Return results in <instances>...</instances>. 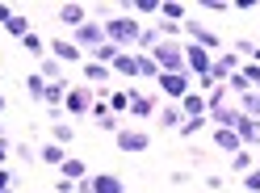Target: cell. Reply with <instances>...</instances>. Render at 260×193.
Listing matches in <instances>:
<instances>
[{
    "label": "cell",
    "mask_w": 260,
    "mask_h": 193,
    "mask_svg": "<svg viewBox=\"0 0 260 193\" xmlns=\"http://www.w3.org/2000/svg\"><path fill=\"white\" fill-rule=\"evenodd\" d=\"M59 168H63V181H76V185H80V181H84V176H88L84 159H76V155H68V159H63Z\"/></svg>",
    "instance_id": "17"
},
{
    "label": "cell",
    "mask_w": 260,
    "mask_h": 193,
    "mask_svg": "<svg viewBox=\"0 0 260 193\" xmlns=\"http://www.w3.org/2000/svg\"><path fill=\"white\" fill-rule=\"evenodd\" d=\"M101 25H105V42H113L118 51H130V46H139V38H143V25L135 17H109Z\"/></svg>",
    "instance_id": "1"
},
{
    "label": "cell",
    "mask_w": 260,
    "mask_h": 193,
    "mask_svg": "<svg viewBox=\"0 0 260 193\" xmlns=\"http://www.w3.org/2000/svg\"><path fill=\"white\" fill-rule=\"evenodd\" d=\"M231 131L239 135L243 147H256V143H260V122H256V118H248V114H239V122L231 126Z\"/></svg>",
    "instance_id": "10"
},
{
    "label": "cell",
    "mask_w": 260,
    "mask_h": 193,
    "mask_svg": "<svg viewBox=\"0 0 260 193\" xmlns=\"http://www.w3.org/2000/svg\"><path fill=\"white\" fill-rule=\"evenodd\" d=\"M92 118L105 122V118H109V101H101V96H96V101H92Z\"/></svg>",
    "instance_id": "36"
},
{
    "label": "cell",
    "mask_w": 260,
    "mask_h": 193,
    "mask_svg": "<svg viewBox=\"0 0 260 193\" xmlns=\"http://www.w3.org/2000/svg\"><path fill=\"white\" fill-rule=\"evenodd\" d=\"M38 159H42V164H55V168H59V164H63V159H68V151H63V147H59V143H46V147L38 151Z\"/></svg>",
    "instance_id": "22"
},
{
    "label": "cell",
    "mask_w": 260,
    "mask_h": 193,
    "mask_svg": "<svg viewBox=\"0 0 260 193\" xmlns=\"http://www.w3.org/2000/svg\"><path fill=\"white\" fill-rule=\"evenodd\" d=\"M122 109H130V92H109V114L118 118Z\"/></svg>",
    "instance_id": "30"
},
{
    "label": "cell",
    "mask_w": 260,
    "mask_h": 193,
    "mask_svg": "<svg viewBox=\"0 0 260 193\" xmlns=\"http://www.w3.org/2000/svg\"><path fill=\"white\" fill-rule=\"evenodd\" d=\"M122 51H118V46H113V42H105V46H96V63H105V68H113V59H118Z\"/></svg>",
    "instance_id": "29"
},
{
    "label": "cell",
    "mask_w": 260,
    "mask_h": 193,
    "mask_svg": "<svg viewBox=\"0 0 260 193\" xmlns=\"http://www.w3.org/2000/svg\"><path fill=\"white\" fill-rule=\"evenodd\" d=\"M151 59H155L159 76H164V72H185V46H181V42H168V38H159V46L151 51Z\"/></svg>",
    "instance_id": "2"
},
{
    "label": "cell",
    "mask_w": 260,
    "mask_h": 193,
    "mask_svg": "<svg viewBox=\"0 0 260 193\" xmlns=\"http://www.w3.org/2000/svg\"><path fill=\"white\" fill-rule=\"evenodd\" d=\"M181 114H185V118H206V96H202V92H185Z\"/></svg>",
    "instance_id": "16"
},
{
    "label": "cell",
    "mask_w": 260,
    "mask_h": 193,
    "mask_svg": "<svg viewBox=\"0 0 260 193\" xmlns=\"http://www.w3.org/2000/svg\"><path fill=\"white\" fill-rule=\"evenodd\" d=\"M0 193H13V189H0Z\"/></svg>",
    "instance_id": "45"
},
{
    "label": "cell",
    "mask_w": 260,
    "mask_h": 193,
    "mask_svg": "<svg viewBox=\"0 0 260 193\" xmlns=\"http://www.w3.org/2000/svg\"><path fill=\"white\" fill-rule=\"evenodd\" d=\"M139 59V76H151V80H159V68H155V59L151 55H135Z\"/></svg>",
    "instance_id": "31"
},
{
    "label": "cell",
    "mask_w": 260,
    "mask_h": 193,
    "mask_svg": "<svg viewBox=\"0 0 260 193\" xmlns=\"http://www.w3.org/2000/svg\"><path fill=\"white\" fill-rule=\"evenodd\" d=\"M5 29H9L13 38H25V34H29V21L21 17V13H13V17H9V25H5Z\"/></svg>",
    "instance_id": "28"
},
{
    "label": "cell",
    "mask_w": 260,
    "mask_h": 193,
    "mask_svg": "<svg viewBox=\"0 0 260 193\" xmlns=\"http://www.w3.org/2000/svg\"><path fill=\"white\" fill-rule=\"evenodd\" d=\"M59 21L72 25V29H80V25L88 21V13H84V5H59Z\"/></svg>",
    "instance_id": "15"
},
{
    "label": "cell",
    "mask_w": 260,
    "mask_h": 193,
    "mask_svg": "<svg viewBox=\"0 0 260 193\" xmlns=\"http://www.w3.org/2000/svg\"><path fill=\"white\" fill-rule=\"evenodd\" d=\"M92 88H68V96H63V105H68V114H92Z\"/></svg>",
    "instance_id": "9"
},
{
    "label": "cell",
    "mask_w": 260,
    "mask_h": 193,
    "mask_svg": "<svg viewBox=\"0 0 260 193\" xmlns=\"http://www.w3.org/2000/svg\"><path fill=\"white\" fill-rule=\"evenodd\" d=\"M147 147H151V135H147V131H130V126H122V131H118V151L143 155Z\"/></svg>",
    "instance_id": "7"
},
{
    "label": "cell",
    "mask_w": 260,
    "mask_h": 193,
    "mask_svg": "<svg viewBox=\"0 0 260 193\" xmlns=\"http://www.w3.org/2000/svg\"><path fill=\"white\" fill-rule=\"evenodd\" d=\"M130 114H135V118H151V114H155V96L130 88Z\"/></svg>",
    "instance_id": "13"
},
{
    "label": "cell",
    "mask_w": 260,
    "mask_h": 193,
    "mask_svg": "<svg viewBox=\"0 0 260 193\" xmlns=\"http://www.w3.org/2000/svg\"><path fill=\"white\" fill-rule=\"evenodd\" d=\"M176 29H181V25H176V21H159V34H164V38H172Z\"/></svg>",
    "instance_id": "40"
},
{
    "label": "cell",
    "mask_w": 260,
    "mask_h": 193,
    "mask_svg": "<svg viewBox=\"0 0 260 193\" xmlns=\"http://www.w3.org/2000/svg\"><path fill=\"white\" fill-rule=\"evenodd\" d=\"M185 34H189V42L193 46H206V51H218V34H214V29H210V25H202V21H185Z\"/></svg>",
    "instance_id": "8"
},
{
    "label": "cell",
    "mask_w": 260,
    "mask_h": 193,
    "mask_svg": "<svg viewBox=\"0 0 260 193\" xmlns=\"http://www.w3.org/2000/svg\"><path fill=\"white\" fill-rule=\"evenodd\" d=\"M5 159H9V143H5V135H0V168H5Z\"/></svg>",
    "instance_id": "41"
},
{
    "label": "cell",
    "mask_w": 260,
    "mask_h": 193,
    "mask_svg": "<svg viewBox=\"0 0 260 193\" xmlns=\"http://www.w3.org/2000/svg\"><path fill=\"white\" fill-rule=\"evenodd\" d=\"M109 72H113V68H105V63H96V59H88V63H84V80H88V84H105Z\"/></svg>",
    "instance_id": "20"
},
{
    "label": "cell",
    "mask_w": 260,
    "mask_h": 193,
    "mask_svg": "<svg viewBox=\"0 0 260 193\" xmlns=\"http://www.w3.org/2000/svg\"><path fill=\"white\" fill-rule=\"evenodd\" d=\"M159 88L172 101H185V92H193V80H189V72H164L159 76Z\"/></svg>",
    "instance_id": "6"
},
{
    "label": "cell",
    "mask_w": 260,
    "mask_h": 193,
    "mask_svg": "<svg viewBox=\"0 0 260 193\" xmlns=\"http://www.w3.org/2000/svg\"><path fill=\"white\" fill-rule=\"evenodd\" d=\"M206 126H210V118H185V122H181V131H176V135H181V139H198V135L206 131Z\"/></svg>",
    "instance_id": "21"
},
{
    "label": "cell",
    "mask_w": 260,
    "mask_h": 193,
    "mask_svg": "<svg viewBox=\"0 0 260 193\" xmlns=\"http://www.w3.org/2000/svg\"><path fill=\"white\" fill-rule=\"evenodd\" d=\"M239 114H248L260 122V92H248V96H239Z\"/></svg>",
    "instance_id": "25"
},
{
    "label": "cell",
    "mask_w": 260,
    "mask_h": 193,
    "mask_svg": "<svg viewBox=\"0 0 260 193\" xmlns=\"http://www.w3.org/2000/svg\"><path fill=\"white\" fill-rule=\"evenodd\" d=\"M239 76H243V80H248V84H252V88H256V84H260V68H256V63H252V68H243V72H239Z\"/></svg>",
    "instance_id": "37"
},
{
    "label": "cell",
    "mask_w": 260,
    "mask_h": 193,
    "mask_svg": "<svg viewBox=\"0 0 260 193\" xmlns=\"http://www.w3.org/2000/svg\"><path fill=\"white\" fill-rule=\"evenodd\" d=\"M214 147L235 155V151H243V143H239V135H235V131H226V126H214Z\"/></svg>",
    "instance_id": "14"
},
{
    "label": "cell",
    "mask_w": 260,
    "mask_h": 193,
    "mask_svg": "<svg viewBox=\"0 0 260 193\" xmlns=\"http://www.w3.org/2000/svg\"><path fill=\"white\" fill-rule=\"evenodd\" d=\"M130 13H159V0H135Z\"/></svg>",
    "instance_id": "35"
},
{
    "label": "cell",
    "mask_w": 260,
    "mask_h": 193,
    "mask_svg": "<svg viewBox=\"0 0 260 193\" xmlns=\"http://www.w3.org/2000/svg\"><path fill=\"white\" fill-rule=\"evenodd\" d=\"M248 55H252V63H256V68H260V46H252V51H248Z\"/></svg>",
    "instance_id": "44"
},
{
    "label": "cell",
    "mask_w": 260,
    "mask_h": 193,
    "mask_svg": "<svg viewBox=\"0 0 260 193\" xmlns=\"http://www.w3.org/2000/svg\"><path fill=\"white\" fill-rule=\"evenodd\" d=\"M68 88H72L68 80H59V84H46V96H42V101H46V105H63V96H68Z\"/></svg>",
    "instance_id": "23"
},
{
    "label": "cell",
    "mask_w": 260,
    "mask_h": 193,
    "mask_svg": "<svg viewBox=\"0 0 260 193\" xmlns=\"http://www.w3.org/2000/svg\"><path fill=\"white\" fill-rule=\"evenodd\" d=\"M231 168H235V172H252V155H248V147L231 155Z\"/></svg>",
    "instance_id": "32"
},
{
    "label": "cell",
    "mask_w": 260,
    "mask_h": 193,
    "mask_svg": "<svg viewBox=\"0 0 260 193\" xmlns=\"http://www.w3.org/2000/svg\"><path fill=\"white\" fill-rule=\"evenodd\" d=\"M9 17H13V9H9V5H0V25H9Z\"/></svg>",
    "instance_id": "42"
},
{
    "label": "cell",
    "mask_w": 260,
    "mask_h": 193,
    "mask_svg": "<svg viewBox=\"0 0 260 193\" xmlns=\"http://www.w3.org/2000/svg\"><path fill=\"white\" fill-rule=\"evenodd\" d=\"M25 92H29V101H42L46 96V80L34 72V76H25Z\"/></svg>",
    "instance_id": "24"
},
{
    "label": "cell",
    "mask_w": 260,
    "mask_h": 193,
    "mask_svg": "<svg viewBox=\"0 0 260 193\" xmlns=\"http://www.w3.org/2000/svg\"><path fill=\"white\" fill-rule=\"evenodd\" d=\"M243 185H248L252 193H260V168H256V172H248V176H243Z\"/></svg>",
    "instance_id": "38"
},
{
    "label": "cell",
    "mask_w": 260,
    "mask_h": 193,
    "mask_svg": "<svg viewBox=\"0 0 260 193\" xmlns=\"http://www.w3.org/2000/svg\"><path fill=\"white\" fill-rule=\"evenodd\" d=\"M210 88H218L214 76H198V92H210Z\"/></svg>",
    "instance_id": "39"
},
{
    "label": "cell",
    "mask_w": 260,
    "mask_h": 193,
    "mask_svg": "<svg viewBox=\"0 0 260 193\" xmlns=\"http://www.w3.org/2000/svg\"><path fill=\"white\" fill-rule=\"evenodd\" d=\"M72 42H76L84 55H96V46H105V25H101V21H84V25L76 29Z\"/></svg>",
    "instance_id": "3"
},
{
    "label": "cell",
    "mask_w": 260,
    "mask_h": 193,
    "mask_svg": "<svg viewBox=\"0 0 260 193\" xmlns=\"http://www.w3.org/2000/svg\"><path fill=\"white\" fill-rule=\"evenodd\" d=\"M210 68H214V55L206 51V46H185V72L189 76H210Z\"/></svg>",
    "instance_id": "5"
},
{
    "label": "cell",
    "mask_w": 260,
    "mask_h": 193,
    "mask_svg": "<svg viewBox=\"0 0 260 193\" xmlns=\"http://www.w3.org/2000/svg\"><path fill=\"white\" fill-rule=\"evenodd\" d=\"M80 55H84V51H80L76 42H63V38H51V59H59V63H76Z\"/></svg>",
    "instance_id": "12"
},
{
    "label": "cell",
    "mask_w": 260,
    "mask_h": 193,
    "mask_svg": "<svg viewBox=\"0 0 260 193\" xmlns=\"http://www.w3.org/2000/svg\"><path fill=\"white\" fill-rule=\"evenodd\" d=\"M21 46H25L29 55H42V51H46V42H42L38 34H25V38H21ZM42 59H46V55H42Z\"/></svg>",
    "instance_id": "33"
},
{
    "label": "cell",
    "mask_w": 260,
    "mask_h": 193,
    "mask_svg": "<svg viewBox=\"0 0 260 193\" xmlns=\"http://www.w3.org/2000/svg\"><path fill=\"white\" fill-rule=\"evenodd\" d=\"M122 176H113V172H96V176H84V181L76 185V193H122Z\"/></svg>",
    "instance_id": "4"
},
{
    "label": "cell",
    "mask_w": 260,
    "mask_h": 193,
    "mask_svg": "<svg viewBox=\"0 0 260 193\" xmlns=\"http://www.w3.org/2000/svg\"><path fill=\"white\" fill-rule=\"evenodd\" d=\"M159 13H164V17H168V21H176V25H181V17H185V13H189V9L181 5V0H168V5H159Z\"/></svg>",
    "instance_id": "26"
},
{
    "label": "cell",
    "mask_w": 260,
    "mask_h": 193,
    "mask_svg": "<svg viewBox=\"0 0 260 193\" xmlns=\"http://www.w3.org/2000/svg\"><path fill=\"white\" fill-rule=\"evenodd\" d=\"M55 143H59V147H68V143H72V126L68 122H55Z\"/></svg>",
    "instance_id": "34"
},
{
    "label": "cell",
    "mask_w": 260,
    "mask_h": 193,
    "mask_svg": "<svg viewBox=\"0 0 260 193\" xmlns=\"http://www.w3.org/2000/svg\"><path fill=\"white\" fill-rule=\"evenodd\" d=\"M113 72H118V76H130V80H135V76H139V59L130 55V51H122L118 59H113Z\"/></svg>",
    "instance_id": "18"
},
{
    "label": "cell",
    "mask_w": 260,
    "mask_h": 193,
    "mask_svg": "<svg viewBox=\"0 0 260 193\" xmlns=\"http://www.w3.org/2000/svg\"><path fill=\"white\" fill-rule=\"evenodd\" d=\"M9 185H13V176H9L5 168H0V189H9Z\"/></svg>",
    "instance_id": "43"
},
{
    "label": "cell",
    "mask_w": 260,
    "mask_h": 193,
    "mask_svg": "<svg viewBox=\"0 0 260 193\" xmlns=\"http://www.w3.org/2000/svg\"><path fill=\"white\" fill-rule=\"evenodd\" d=\"M38 76L46 80V84H59V80H63V63L46 55V59H42V68H38Z\"/></svg>",
    "instance_id": "19"
},
{
    "label": "cell",
    "mask_w": 260,
    "mask_h": 193,
    "mask_svg": "<svg viewBox=\"0 0 260 193\" xmlns=\"http://www.w3.org/2000/svg\"><path fill=\"white\" fill-rule=\"evenodd\" d=\"M239 72V55H218L214 59V68H210V76H214V84H226Z\"/></svg>",
    "instance_id": "11"
},
{
    "label": "cell",
    "mask_w": 260,
    "mask_h": 193,
    "mask_svg": "<svg viewBox=\"0 0 260 193\" xmlns=\"http://www.w3.org/2000/svg\"><path fill=\"white\" fill-rule=\"evenodd\" d=\"M181 122H185L181 105H168V109H164V131H181Z\"/></svg>",
    "instance_id": "27"
}]
</instances>
